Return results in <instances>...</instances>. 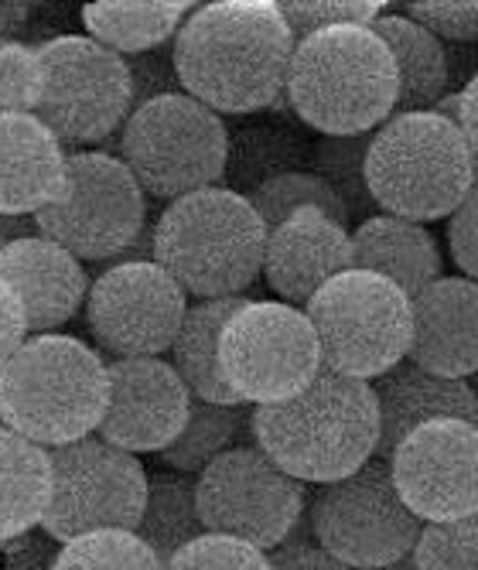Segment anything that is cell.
Listing matches in <instances>:
<instances>
[{"instance_id": "cell-26", "label": "cell", "mask_w": 478, "mask_h": 570, "mask_svg": "<svg viewBox=\"0 0 478 570\" xmlns=\"http://www.w3.org/2000/svg\"><path fill=\"white\" fill-rule=\"evenodd\" d=\"M195 4L188 0H96L82 8V28L117 56H144L178 38Z\"/></svg>"}, {"instance_id": "cell-20", "label": "cell", "mask_w": 478, "mask_h": 570, "mask_svg": "<svg viewBox=\"0 0 478 570\" xmlns=\"http://www.w3.org/2000/svg\"><path fill=\"white\" fill-rule=\"evenodd\" d=\"M410 362L420 370L471 380L478 373V284L441 277L413 297Z\"/></svg>"}, {"instance_id": "cell-33", "label": "cell", "mask_w": 478, "mask_h": 570, "mask_svg": "<svg viewBox=\"0 0 478 570\" xmlns=\"http://www.w3.org/2000/svg\"><path fill=\"white\" fill-rule=\"evenodd\" d=\"M56 570H165V563L137 533L99 530L62 543Z\"/></svg>"}, {"instance_id": "cell-30", "label": "cell", "mask_w": 478, "mask_h": 570, "mask_svg": "<svg viewBox=\"0 0 478 570\" xmlns=\"http://www.w3.org/2000/svg\"><path fill=\"white\" fill-rule=\"evenodd\" d=\"M250 413H253V406H246V403L243 406H226V403L195 400L192 403V417H188L182 438L168 451H162L165 469L198 479L212 461L223 458L233 448H240V438L253 441Z\"/></svg>"}, {"instance_id": "cell-34", "label": "cell", "mask_w": 478, "mask_h": 570, "mask_svg": "<svg viewBox=\"0 0 478 570\" xmlns=\"http://www.w3.org/2000/svg\"><path fill=\"white\" fill-rule=\"evenodd\" d=\"M413 560L417 570H478V512L423 527Z\"/></svg>"}, {"instance_id": "cell-17", "label": "cell", "mask_w": 478, "mask_h": 570, "mask_svg": "<svg viewBox=\"0 0 478 570\" xmlns=\"http://www.w3.org/2000/svg\"><path fill=\"white\" fill-rule=\"evenodd\" d=\"M192 403L195 396L172 362L114 358L110 406L96 434L130 454H162L182 438Z\"/></svg>"}, {"instance_id": "cell-23", "label": "cell", "mask_w": 478, "mask_h": 570, "mask_svg": "<svg viewBox=\"0 0 478 570\" xmlns=\"http://www.w3.org/2000/svg\"><path fill=\"white\" fill-rule=\"evenodd\" d=\"M355 271L393 281L410 301L445 277V256L423 223L377 213L352 229Z\"/></svg>"}, {"instance_id": "cell-42", "label": "cell", "mask_w": 478, "mask_h": 570, "mask_svg": "<svg viewBox=\"0 0 478 570\" xmlns=\"http://www.w3.org/2000/svg\"><path fill=\"white\" fill-rule=\"evenodd\" d=\"M267 557L274 570H352L349 563L332 557L325 547H318L314 540H301V537H291Z\"/></svg>"}, {"instance_id": "cell-8", "label": "cell", "mask_w": 478, "mask_h": 570, "mask_svg": "<svg viewBox=\"0 0 478 570\" xmlns=\"http://www.w3.org/2000/svg\"><path fill=\"white\" fill-rule=\"evenodd\" d=\"M120 161L144 195L178 202L226 178L230 130L216 110L202 107L188 92L162 96L124 124Z\"/></svg>"}, {"instance_id": "cell-35", "label": "cell", "mask_w": 478, "mask_h": 570, "mask_svg": "<svg viewBox=\"0 0 478 570\" xmlns=\"http://www.w3.org/2000/svg\"><path fill=\"white\" fill-rule=\"evenodd\" d=\"M383 0H284L281 14L297 41L345 24H377L387 11Z\"/></svg>"}, {"instance_id": "cell-48", "label": "cell", "mask_w": 478, "mask_h": 570, "mask_svg": "<svg viewBox=\"0 0 478 570\" xmlns=\"http://www.w3.org/2000/svg\"><path fill=\"white\" fill-rule=\"evenodd\" d=\"M468 386H471V396H475V403H478V373H475V376L468 380Z\"/></svg>"}, {"instance_id": "cell-22", "label": "cell", "mask_w": 478, "mask_h": 570, "mask_svg": "<svg viewBox=\"0 0 478 570\" xmlns=\"http://www.w3.org/2000/svg\"><path fill=\"white\" fill-rule=\"evenodd\" d=\"M380 406V451L387 458L403 444L407 434L431 421H465L478 424V403L468 380H451L420 370L417 362L403 358L400 366L369 383Z\"/></svg>"}, {"instance_id": "cell-5", "label": "cell", "mask_w": 478, "mask_h": 570, "mask_svg": "<svg viewBox=\"0 0 478 570\" xmlns=\"http://www.w3.org/2000/svg\"><path fill=\"white\" fill-rule=\"evenodd\" d=\"M267 226L246 195L226 185L168 202L154 229V264H162L188 297H243L263 274Z\"/></svg>"}, {"instance_id": "cell-10", "label": "cell", "mask_w": 478, "mask_h": 570, "mask_svg": "<svg viewBox=\"0 0 478 570\" xmlns=\"http://www.w3.org/2000/svg\"><path fill=\"white\" fill-rule=\"evenodd\" d=\"M66 191L35 216L38 233L76 261H117L147 226V195L130 168L106 150H76L66 165Z\"/></svg>"}, {"instance_id": "cell-45", "label": "cell", "mask_w": 478, "mask_h": 570, "mask_svg": "<svg viewBox=\"0 0 478 570\" xmlns=\"http://www.w3.org/2000/svg\"><path fill=\"white\" fill-rule=\"evenodd\" d=\"M31 18V4H21V0H0V45L18 41V31L28 24Z\"/></svg>"}, {"instance_id": "cell-13", "label": "cell", "mask_w": 478, "mask_h": 570, "mask_svg": "<svg viewBox=\"0 0 478 570\" xmlns=\"http://www.w3.org/2000/svg\"><path fill=\"white\" fill-rule=\"evenodd\" d=\"M51 502L45 530L69 543L99 530L137 533L147 505V472L137 454L120 451L99 434L51 448Z\"/></svg>"}, {"instance_id": "cell-31", "label": "cell", "mask_w": 478, "mask_h": 570, "mask_svg": "<svg viewBox=\"0 0 478 570\" xmlns=\"http://www.w3.org/2000/svg\"><path fill=\"white\" fill-rule=\"evenodd\" d=\"M373 134H355V137H322L311 150V168L322 178L339 202L345 205L349 223H365L369 216H377V198L369 191L365 178V158Z\"/></svg>"}, {"instance_id": "cell-28", "label": "cell", "mask_w": 478, "mask_h": 570, "mask_svg": "<svg viewBox=\"0 0 478 570\" xmlns=\"http://www.w3.org/2000/svg\"><path fill=\"white\" fill-rule=\"evenodd\" d=\"M137 537L162 557V563H168L182 547L205 537L198 512V479L178 472H150Z\"/></svg>"}, {"instance_id": "cell-39", "label": "cell", "mask_w": 478, "mask_h": 570, "mask_svg": "<svg viewBox=\"0 0 478 570\" xmlns=\"http://www.w3.org/2000/svg\"><path fill=\"white\" fill-rule=\"evenodd\" d=\"M175 45V41H172ZM154 48L144 51V56H130L127 69H130V86H134V110L147 107V102L162 99V96H175L185 92L178 69H175V48Z\"/></svg>"}, {"instance_id": "cell-37", "label": "cell", "mask_w": 478, "mask_h": 570, "mask_svg": "<svg viewBox=\"0 0 478 570\" xmlns=\"http://www.w3.org/2000/svg\"><path fill=\"white\" fill-rule=\"evenodd\" d=\"M165 570H274L271 557L243 543L233 537H220V533H205L195 543L182 547Z\"/></svg>"}, {"instance_id": "cell-7", "label": "cell", "mask_w": 478, "mask_h": 570, "mask_svg": "<svg viewBox=\"0 0 478 570\" xmlns=\"http://www.w3.org/2000/svg\"><path fill=\"white\" fill-rule=\"evenodd\" d=\"M304 315L322 345L325 370L373 383L403 358L413 342V301L387 277L345 271L311 297Z\"/></svg>"}, {"instance_id": "cell-43", "label": "cell", "mask_w": 478, "mask_h": 570, "mask_svg": "<svg viewBox=\"0 0 478 570\" xmlns=\"http://www.w3.org/2000/svg\"><path fill=\"white\" fill-rule=\"evenodd\" d=\"M31 338L28 332V318H25V307L18 301V294L0 281V370L18 355V348Z\"/></svg>"}, {"instance_id": "cell-25", "label": "cell", "mask_w": 478, "mask_h": 570, "mask_svg": "<svg viewBox=\"0 0 478 570\" xmlns=\"http://www.w3.org/2000/svg\"><path fill=\"white\" fill-rule=\"evenodd\" d=\"M373 31L393 51V62L400 72V99H397L393 117L438 110L451 82L445 41L407 14H383L373 24Z\"/></svg>"}, {"instance_id": "cell-40", "label": "cell", "mask_w": 478, "mask_h": 570, "mask_svg": "<svg viewBox=\"0 0 478 570\" xmlns=\"http://www.w3.org/2000/svg\"><path fill=\"white\" fill-rule=\"evenodd\" d=\"M59 553L62 540H56L45 527H35L0 543V570H56Z\"/></svg>"}, {"instance_id": "cell-29", "label": "cell", "mask_w": 478, "mask_h": 570, "mask_svg": "<svg viewBox=\"0 0 478 570\" xmlns=\"http://www.w3.org/2000/svg\"><path fill=\"white\" fill-rule=\"evenodd\" d=\"M311 165V150L304 140L284 127H243L230 134V161H226V188L236 195H253L287 171H304Z\"/></svg>"}, {"instance_id": "cell-41", "label": "cell", "mask_w": 478, "mask_h": 570, "mask_svg": "<svg viewBox=\"0 0 478 570\" xmlns=\"http://www.w3.org/2000/svg\"><path fill=\"white\" fill-rule=\"evenodd\" d=\"M448 249L461 277L478 284V185L448 219Z\"/></svg>"}, {"instance_id": "cell-4", "label": "cell", "mask_w": 478, "mask_h": 570, "mask_svg": "<svg viewBox=\"0 0 478 570\" xmlns=\"http://www.w3.org/2000/svg\"><path fill=\"white\" fill-rule=\"evenodd\" d=\"M110 406V362L72 335H31L0 370V421L51 451L92 438Z\"/></svg>"}, {"instance_id": "cell-14", "label": "cell", "mask_w": 478, "mask_h": 570, "mask_svg": "<svg viewBox=\"0 0 478 570\" xmlns=\"http://www.w3.org/2000/svg\"><path fill=\"white\" fill-rule=\"evenodd\" d=\"M308 505V485L291 479L256 444H240L198 475L205 533L243 540L263 553L294 537Z\"/></svg>"}, {"instance_id": "cell-32", "label": "cell", "mask_w": 478, "mask_h": 570, "mask_svg": "<svg viewBox=\"0 0 478 570\" xmlns=\"http://www.w3.org/2000/svg\"><path fill=\"white\" fill-rule=\"evenodd\" d=\"M250 202H253V209L260 213V219L267 229H277L284 219H291L301 209H322V213H329V216H335L339 223L349 226L345 205L314 171H287V175L267 181V185H260L250 195Z\"/></svg>"}, {"instance_id": "cell-24", "label": "cell", "mask_w": 478, "mask_h": 570, "mask_svg": "<svg viewBox=\"0 0 478 570\" xmlns=\"http://www.w3.org/2000/svg\"><path fill=\"white\" fill-rule=\"evenodd\" d=\"M250 297H220V301H195L185 315V325L172 345V366L185 380L195 400L243 406V400L230 390L220 370V338L223 328L243 311Z\"/></svg>"}, {"instance_id": "cell-18", "label": "cell", "mask_w": 478, "mask_h": 570, "mask_svg": "<svg viewBox=\"0 0 478 570\" xmlns=\"http://www.w3.org/2000/svg\"><path fill=\"white\" fill-rule=\"evenodd\" d=\"M352 267L349 226L322 209H301L267 233L263 281L291 307L304 311L318 291Z\"/></svg>"}, {"instance_id": "cell-6", "label": "cell", "mask_w": 478, "mask_h": 570, "mask_svg": "<svg viewBox=\"0 0 478 570\" xmlns=\"http://www.w3.org/2000/svg\"><path fill=\"white\" fill-rule=\"evenodd\" d=\"M369 191L377 209L410 223L451 219L475 191V154L461 127L438 114L390 117L369 144Z\"/></svg>"}, {"instance_id": "cell-11", "label": "cell", "mask_w": 478, "mask_h": 570, "mask_svg": "<svg viewBox=\"0 0 478 570\" xmlns=\"http://www.w3.org/2000/svg\"><path fill=\"white\" fill-rule=\"evenodd\" d=\"M311 540L352 570H380L413 553L423 523L397 492L387 458L369 464L342 482L322 485L308 509Z\"/></svg>"}, {"instance_id": "cell-15", "label": "cell", "mask_w": 478, "mask_h": 570, "mask_svg": "<svg viewBox=\"0 0 478 570\" xmlns=\"http://www.w3.org/2000/svg\"><path fill=\"white\" fill-rule=\"evenodd\" d=\"M185 287L162 264L106 267L86 297V328L99 352L114 358H162L172 352L185 315Z\"/></svg>"}, {"instance_id": "cell-27", "label": "cell", "mask_w": 478, "mask_h": 570, "mask_svg": "<svg viewBox=\"0 0 478 570\" xmlns=\"http://www.w3.org/2000/svg\"><path fill=\"white\" fill-rule=\"evenodd\" d=\"M51 502V458L35 441L0 428V543L45 523Z\"/></svg>"}, {"instance_id": "cell-3", "label": "cell", "mask_w": 478, "mask_h": 570, "mask_svg": "<svg viewBox=\"0 0 478 570\" xmlns=\"http://www.w3.org/2000/svg\"><path fill=\"white\" fill-rule=\"evenodd\" d=\"M284 96L322 137L377 134L397 114L400 72L373 24L325 28L297 41Z\"/></svg>"}, {"instance_id": "cell-2", "label": "cell", "mask_w": 478, "mask_h": 570, "mask_svg": "<svg viewBox=\"0 0 478 570\" xmlns=\"http://www.w3.org/2000/svg\"><path fill=\"white\" fill-rule=\"evenodd\" d=\"M253 444L304 485H332L355 475L380 451L377 393L362 380L322 370L284 403L253 406Z\"/></svg>"}, {"instance_id": "cell-47", "label": "cell", "mask_w": 478, "mask_h": 570, "mask_svg": "<svg viewBox=\"0 0 478 570\" xmlns=\"http://www.w3.org/2000/svg\"><path fill=\"white\" fill-rule=\"evenodd\" d=\"M380 570H417V560H413V553H407V557H400L397 563H390V567H380Z\"/></svg>"}, {"instance_id": "cell-16", "label": "cell", "mask_w": 478, "mask_h": 570, "mask_svg": "<svg viewBox=\"0 0 478 570\" xmlns=\"http://www.w3.org/2000/svg\"><path fill=\"white\" fill-rule=\"evenodd\" d=\"M400 499L423 527L478 512V424L431 421L390 454Z\"/></svg>"}, {"instance_id": "cell-12", "label": "cell", "mask_w": 478, "mask_h": 570, "mask_svg": "<svg viewBox=\"0 0 478 570\" xmlns=\"http://www.w3.org/2000/svg\"><path fill=\"white\" fill-rule=\"evenodd\" d=\"M220 370L246 406L297 396L325 370L314 325L284 301H250L220 338Z\"/></svg>"}, {"instance_id": "cell-49", "label": "cell", "mask_w": 478, "mask_h": 570, "mask_svg": "<svg viewBox=\"0 0 478 570\" xmlns=\"http://www.w3.org/2000/svg\"><path fill=\"white\" fill-rule=\"evenodd\" d=\"M0 428H4V421H0Z\"/></svg>"}, {"instance_id": "cell-36", "label": "cell", "mask_w": 478, "mask_h": 570, "mask_svg": "<svg viewBox=\"0 0 478 570\" xmlns=\"http://www.w3.org/2000/svg\"><path fill=\"white\" fill-rule=\"evenodd\" d=\"M41 102V59L25 41L0 45V114H35Z\"/></svg>"}, {"instance_id": "cell-1", "label": "cell", "mask_w": 478, "mask_h": 570, "mask_svg": "<svg viewBox=\"0 0 478 570\" xmlns=\"http://www.w3.org/2000/svg\"><path fill=\"white\" fill-rule=\"evenodd\" d=\"M182 89L220 117L271 110L287 89L297 38L274 0H216L175 38Z\"/></svg>"}, {"instance_id": "cell-38", "label": "cell", "mask_w": 478, "mask_h": 570, "mask_svg": "<svg viewBox=\"0 0 478 570\" xmlns=\"http://www.w3.org/2000/svg\"><path fill=\"white\" fill-rule=\"evenodd\" d=\"M407 18L448 45H478V0H417Z\"/></svg>"}, {"instance_id": "cell-44", "label": "cell", "mask_w": 478, "mask_h": 570, "mask_svg": "<svg viewBox=\"0 0 478 570\" xmlns=\"http://www.w3.org/2000/svg\"><path fill=\"white\" fill-rule=\"evenodd\" d=\"M438 114H445V117H451L458 127H461V134H465V140H468V147H471V154H475V161H478V76L455 96H445V102L438 107Z\"/></svg>"}, {"instance_id": "cell-21", "label": "cell", "mask_w": 478, "mask_h": 570, "mask_svg": "<svg viewBox=\"0 0 478 570\" xmlns=\"http://www.w3.org/2000/svg\"><path fill=\"white\" fill-rule=\"evenodd\" d=\"M69 154L35 114H0V216H38L66 191Z\"/></svg>"}, {"instance_id": "cell-9", "label": "cell", "mask_w": 478, "mask_h": 570, "mask_svg": "<svg viewBox=\"0 0 478 570\" xmlns=\"http://www.w3.org/2000/svg\"><path fill=\"white\" fill-rule=\"evenodd\" d=\"M41 102L35 117L62 140L86 147L117 134L134 114L127 59L89 35H59L38 45Z\"/></svg>"}, {"instance_id": "cell-19", "label": "cell", "mask_w": 478, "mask_h": 570, "mask_svg": "<svg viewBox=\"0 0 478 570\" xmlns=\"http://www.w3.org/2000/svg\"><path fill=\"white\" fill-rule=\"evenodd\" d=\"M0 281L18 294L31 335H56L69 325L86 307L92 287L82 261L41 233L18 239L0 256Z\"/></svg>"}, {"instance_id": "cell-46", "label": "cell", "mask_w": 478, "mask_h": 570, "mask_svg": "<svg viewBox=\"0 0 478 570\" xmlns=\"http://www.w3.org/2000/svg\"><path fill=\"white\" fill-rule=\"evenodd\" d=\"M38 236L35 216H0V256H4L18 239Z\"/></svg>"}]
</instances>
